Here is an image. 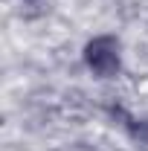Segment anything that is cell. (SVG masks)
Segmentation results:
<instances>
[{"label": "cell", "mask_w": 148, "mask_h": 151, "mask_svg": "<svg viewBox=\"0 0 148 151\" xmlns=\"http://www.w3.org/2000/svg\"><path fill=\"white\" fill-rule=\"evenodd\" d=\"M128 131H131V137H134V142H139L142 148H148V119H131L128 122Z\"/></svg>", "instance_id": "cell-2"}, {"label": "cell", "mask_w": 148, "mask_h": 151, "mask_svg": "<svg viewBox=\"0 0 148 151\" xmlns=\"http://www.w3.org/2000/svg\"><path fill=\"white\" fill-rule=\"evenodd\" d=\"M84 61L96 76H102V78L113 76L119 70V44H116V38H111V35L93 38L84 47Z\"/></svg>", "instance_id": "cell-1"}]
</instances>
